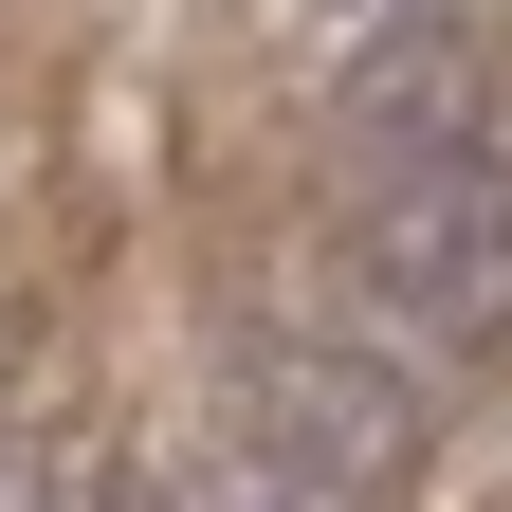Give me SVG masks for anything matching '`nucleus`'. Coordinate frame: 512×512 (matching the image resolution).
I'll return each mask as SVG.
<instances>
[{"mask_svg":"<svg viewBox=\"0 0 512 512\" xmlns=\"http://www.w3.org/2000/svg\"><path fill=\"white\" fill-rule=\"evenodd\" d=\"M348 128L384 165H476L494 147V55L458 37V0H403V19L348 37Z\"/></svg>","mask_w":512,"mask_h":512,"instance_id":"obj_3","label":"nucleus"},{"mask_svg":"<svg viewBox=\"0 0 512 512\" xmlns=\"http://www.w3.org/2000/svg\"><path fill=\"white\" fill-rule=\"evenodd\" d=\"M183 512H311L293 476H220V494H183Z\"/></svg>","mask_w":512,"mask_h":512,"instance_id":"obj_4","label":"nucleus"},{"mask_svg":"<svg viewBox=\"0 0 512 512\" xmlns=\"http://www.w3.org/2000/svg\"><path fill=\"white\" fill-rule=\"evenodd\" d=\"M421 458V366H384L348 330H293L275 366H256V476H293L311 512H348Z\"/></svg>","mask_w":512,"mask_h":512,"instance_id":"obj_2","label":"nucleus"},{"mask_svg":"<svg viewBox=\"0 0 512 512\" xmlns=\"http://www.w3.org/2000/svg\"><path fill=\"white\" fill-rule=\"evenodd\" d=\"M348 293L421 348H512V165H384L348 220Z\"/></svg>","mask_w":512,"mask_h":512,"instance_id":"obj_1","label":"nucleus"}]
</instances>
